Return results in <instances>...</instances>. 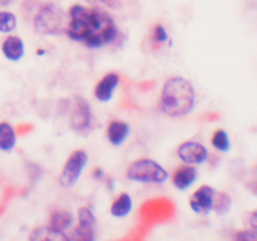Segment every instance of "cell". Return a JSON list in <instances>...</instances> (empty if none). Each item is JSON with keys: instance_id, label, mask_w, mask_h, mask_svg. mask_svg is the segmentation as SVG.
Wrapping results in <instances>:
<instances>
[{"instance_id": "6da1fadb", "label": "cell", "mask_w": 257, "mask_h": 241, "mask_svg": "<svg viewBox=\"0 0 257 241\" xmlns=\"http://www.w3.org/2000/svg\"><path fill=\"white\" fill-rule=\"evenodd\" d=\"M65 34L72 41L83 43L87 48L99 49L116 41L118 28L113 18L102 9L86 8L76 4L68 10Z\"/></svg>"}, {"instance_id": "4dcf8cb0", "label": "cell", "mask_w": 257, "mask_h": 241, "mask_svg": "<svg viewBox=\"0 0 257 241\" xmlns=\"http://www.w3.org/2000/svg\"><path fill=\"white\" fill-rule=\"evenodd\" d=\"M5 209H6V202H4V201H3V202L0 203V215L5 211Z\"/></svg>"}, {"instance_id": "8fae6325", "label": "cell", "mask_w": 257, "mask_h": 241, "mask_svg": "<svg viewBox=\"0 0 257 241\" xmlns=\"http://www.w3.org/2000/svg\"><path fill=\"white\" fill-rule=\"evenodd\" d=\"M197 168L195 166L186 163V165L178 166L174 170L173 175H172V182L178 190L183 191L197 180Z\"/></svg>"}, {"instance_id": "277c9868", "label": "cell", "mask_w": 257, "mask_h": 241, "mask_svg": "<svg viewBox=\"0 0 257 241\" xmlns=\"http://www.w3.org/2000/svg\"><path fill=\"white\" fill-rule=\"evenodd\" d=\"M174 216V203L165 197L152 198L141 205L138 217L141 224L153 228L154 225L163 224Z\"/></svg>"}, {"instance_id": "ba28073f", "label": "cell", "mask_w": 257, "mask_h": 241, "mask_svg": "<svg viewBox=\"0 0 257 241\" xmlns=\"http://www.w3.org/2000/svg\"><path fill=\"white\" fill-rule=\"evenodd\" d=\"M79 226H77L68 240L73 241H93L94 240L95 217L88 207H81L78 211Z\"/></svg>"}, {"instance_id": "4fadbf2b", "label": "cell", "mask_w": 257, "mask_h": 241, "mask_svg": "<svg viewBox=\"0 0 257 241\" xmlns=\"http://www.w3.org/2000/svg\"><path fill=\"white\" fill-rule=\"evenodd\" d=\"M128 135H129V126L123 121L113 119L107 127L108 141L114 146H121L127 140Z\"/></svg>"}, {"instance_id": "9c48e42d", "label": "cell", "mask_w": 257, "mask_h": 241, "mask_svg": "<svg viewBox=\"0 0 257 241\" xmlns=\"http://www.w3.org/2000/svg\"><path fill=\"white\" fill-rule=\"evenodd\" d=\"M216 190L209 185H202L191 195V209L200 215H207L214 210V200Z\"/></svg>"}, {"instance_id": "2e32d148", "label": "cell", "mask_w": 257, "mask_h": 241, "mask_svg": "<svg viewBox=\"0 0 257 241\" xmlns=\"http://www.w3.org/2000/svg\"><path fill=\"white\" fill-rule=\"evenodd\" d=\"M15 130L8 122H0V149L10 152L15 147Z\"/></svg>"}, {"instance_id": "52a82bcc", "label": "cell", "mask_w": 257, "mask_h": 241, "mask_svg": "<svg viewBox=\"0 0 257 241\" xmlns=\"http://www.w3.org/2000/svg\"><path fill=\"white\" fill-rule=\"evenodd\" d=\"M69 125L72 130L81 135H87L92 125V112L87 100L82 97L74 98L73 106L69 113Z\"/></svg>"}, {"instance_id": "d6986e66", "label": "cell", "mask_w": 257, "mask_h": 241, "mask_svg": "<svg viewBox=\"0 0 257 241\" xmlns=\"http://www.w3.org/2000/svg\"><path fill=\"white\" fill-rule=\"evenodd\" d=\"M211 144L214 148L219 152H228L231 148L230 137H228L227 132L225 130H221V128L214 131V133L212 135Z\"/></svg>"}, {"instance_id": "30bf717a", "label": "cell", "mask_w": 257, "mask_h": 241, "mask_svg": "<svg viewBox=\"0 0 257 241\" xmlns=\"http://www.w3.org/2000/svg\"><path fill=\"white\" fill-rule=\"evenodd\" d=\"M177 154L184 163L200 165V163H203L207 160L209 151L203 145L198 144V142L188 141L179 145L178 149H177Z\"/></svg>"}, {"instance_id": "ffe728a7", "label": "cell", "mask_w": 257, "mask_h": 241, "mask_svg": "<svg viewBox=\"0 0 257 241\" xmlns=\"http://www.w3.org/2000/svg\"><path fill=\"white\" fill-rule=\"evenodd\" d=\"M30 240H68V235H59V234H55L48 228V226H44V228H37L32 231L29 236Z\"/></svg>"}, {"instance_id": "44dd1931", "label": "cell", "mask_w": 257, "mask_h": 241, "mask_svg": "<svg viewBox=\"0 0 257 241\" xmlns=\"http://www.w3.org/2000/svg\"><path fill=\"white\" fill-rule=\"evenodd\" d=\"M16 18L10 11H0V32L10 33L15 29Z\"/></svg>"}, {"instance_id": "d4e9b609", "label": "cell", "mask_w": 257, "mask_h": 241, "mask_svg": "<svg viewBox=\"0 0 257 241\" xmlns=\"http://www.w3.org/2000/svg\"><path fill=\"white\" fill-rule=\"evenodd\" d=\"M33 130H34V126L32 123H20V125L16 126L15 133H18L19 136H25L32 132Z\"/></svg>"}, {"instance_id": "484cf974", "label": "cell", "mask_w": 257, "mask_h": 241, "mask_svg": "<svg viewBox=\"0 0 257 241\" xmlns=\"http://www.w3.org/2000/svg\"><path fill=\"white\" fill-rule=\"evenodd\" d=\"M16 195V189L13 186H8L4 189L3 191V196H1V200L4 201V202H8L10 198H13L14 196Z\"/></svg>"}, {"instance_id": "5b68a950", "label": "cell", "mask_w": 257, "mask_h": 241, "mask_svg": "<svg viewBox=\"0 0 257 241\" xmlns=\"http://www.w3.org/2000/svg\"><path fill=\"white\" fill-rule=\"evenodd\" d=\"M127 177L130 181L142 184H163L168 179L167 171L149 158H139L128 166Z\"/></svg>"}, {"instance_id": "e0dca14e", "label": "cell", "mask_w": 257, "mask_h": 241, "mask_svg": "<svg viewBox=\"0 0 257 241\" xmlns=\"http://www.w3.org/2000/svg\"><path fill=\"white\" fill-rule=\"evenodd\" d=\"M132 198L128 193H123L113 201L111 206V214L116 217H125L132 210Z\"/></svg>"}, {"instance_id": "4316f807", "label": "cell", "mask_w": 257, "mask_h": 241, "mask_svg": "<svg viewBox=\"0 0 257 241\" xmlns=\"http://www.w3.org/2000/svg\"><path fill=\"white\" fill-rule=\"evenodd\" d=\"M92 1H100V3L106 4L109 8H117L119 5L121 0H92Z\"/></svg>"}, {"instance_id": "7c38bea8", "label": "cell", "mask_w": 257, "mask_h": 241, "mask_svg": "<svg viewBox=\"0 0 257 241\" xmlns=\"http://www.w3.org/2000/svg\"><path fill=\"white\" fill-rule=\"evenodd\" d=\"M119 84V76L117 73H108L103 77L94 88V96L100 102H109L113 92Z\"/></svg>"}, {"instance_id": "3957f363", "label": "cell", "mask_w": 257, "mask_h": 241, "mask_svg": "<svg viewBox=\"0 0 257 241\" xmlns=\"http://www.w3.org/2000/svg\"><path fill=\"white\" fill-rule=\"evenodd\" d=\"M68 19L64 11L55 4H44L34 16V28L46 36H60L67 32Z\"/></svg>"}, {"instance_id": "cb8c5ba5", "label": "cell", "mask_w": 257, "mask_h": 241, "mask_svg": "<svg viewBox=\"0 0 257 241\" xmlns=\"http://www.w3.org/2000/svg\"><path fill=\"white\" fill-rule=\"evenodd\" d=\"M235 240H242V241H257V229H245V230H238L237 233L233 235Z\"/></svg>"}, {"instance_id": "1f68e13d", "label": "cell", "mask_w": 257, "mask_h": 241, "mask_svg": "<svg viewBox=\"0 0 257 241\" xmlns=\"http://www.w3.org/2000/svg\"><path fill=\"white\" fill-rule=\"evenodd\" d=\"M252 182H254V186H251V190H252V193H257V179L255 180V181H252Z\"/></svg>"}, {"instance_id": "603a6c76", "label": "cell", "mask_w": 257, "mask_h": 241, "mask_svg": "<svg viewBox=\"0 0 257 241\" xmlns=\"http://www.w3.org/2000/svg\"><path fill=\"white\" fill-rule=\"evenodd\" d=\"M149 230H151V228L143 225V224H139V225L137 226L135 229H133V230L130 231V233L128 234L127 236H125V238H123V240L141 241V240H143V239L146 238L147 235H148Z\"/></svg>"}, {"instance_id": "8992f818", "label": "cell", "mask_w": 257, "mask_h": 241, "mask_svg": "<svg viewBox=\"0 0 257 241\" xmlns=\"http://www.w3.org/2000/svg\"><path fill=\"white\" fill-rule=\"evenodd\" d=\"M88 163V154L82 149H77L68 157L62 174L59 177V184L64 187H72L76 185L81 177L84 167Z\"/></svg>"}, {"instance_id": "7402d4cb", "label": "cell", "mask_w": 257, "mask_h": 241, "mask_svg": "<svg viewBox=\"0 0 257 241\" xmlns=\"http://www.w3.org/2000/svg\"><path fill=\"white\" fill-rule=\"evenodd\" d=\"M151 41L156 47H160L161 44L168 41V34L166 32V28L162 24H156L152 29Z\"/></svg>"}, {"instance_id": "9a60e30c", "label": "cell", "mask_w": 257, "mask_h": 241, "mask_svg": "<svg viewBox=\"0 0 257 241\" xmlns=\"http://www.w3.org/2000/svg\"><path fill=\"white\" fill-rule=\"evenodd\" d=\"M1 50L6 59L11 60V62H18L24 55V43L19 37L10 36L4 41Z\"/></svg>"}, {"instance_id": "f1b7e54d", "label": "cell", "mask_w": 257, "mask_h": 241, "mask_svg": "<svg viewBox=\"0 0 257 241\" xmlns=\"http://www.w3.org/2000/svg\"><path fill=\"white\" fill-rule=\"evenodd\" d=\"M93 177H94L95 180H102L103 177H104V172H103L102 168H94V171H93Z\"/></svg>"}, {"instance_id": "83f0119b", "label": "cell", "mask_w": 257, "mask_h": 241, "mask_svg": "<svg viewBox=\"0 0 257 241\" xmlns=\"http://www.w3.org/2000/svg\"><path fill=\"white\" fill-rule=\"evenodd\" d=\"M249 222H250V226H251V228L257 229V210H255V211L251 212Z\"/></svg>"}, {"instance_id": "ac0fdd59", "label": "cell", "mask_w": 257, "mask_h": 241, "mask_svg": "<svg viewBox=\"0 0 257 241\" xmlns=\"http://www.w3.org/2000/svg\"><path fill=\"white\" fill-rule=\"evenodd\" d=\"M231 206H232V198L227 193H223V191L216 193L214 200V210L217 215H226L230 212Z\"/></svg>"}, {"instance_id": "f546056e", "label": "cell", "mask_w": 257, "mask_h": 241, "mask_svg": "<svg viewBox=\"0 0 257 241\" xmlns=\"http://www.w3.org/2000/svg\"><path fill=\"white\" fill-rule=\"evenodd\" d=\"M218 114L217 113H207L205 114V116L202 117L203 119H209V121H216V119H218Z\"/></svg>"}, {"instance_id": "7a4b0ae2", "label": "cell", "mask_w": 257, "mask_h": 241, "mask_svg": "<svg viewBox=\"0 0 257 241\" xmlns=\"http://www.w3.org/2000/svg\"><path fill=\"white\" fill-rule=\"evenodd\" d=\"M195 107V90L183 77H171L165 82L161 93V109L170 117H182Z\"/></svg>"}, {"instance_id": "5bb4252c", "label": "cell", "mask_w": 257, "mask_h": 241, "mask_svg": "<svg viewBox=\"0 0 257 241\" xmlns=\"http://www.w3.org/2000/svg\"><path fill=\"white\" fill-rule=\"evenodd\" d=\"M72 224H73V216L71 212L65 211V210H58L50 215L48 228L53 233L65 235V230L71 228Z\"/></svg>"}]
</instances>
